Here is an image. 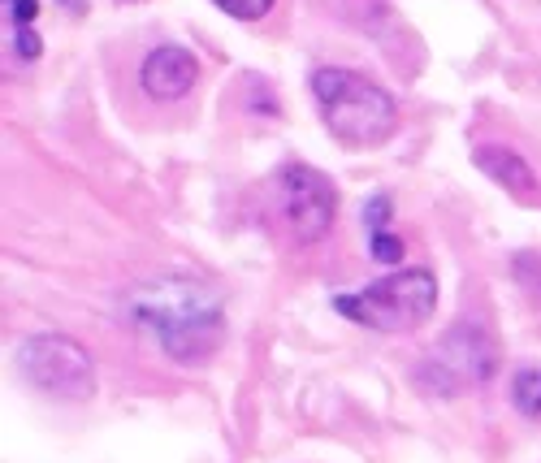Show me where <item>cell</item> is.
Returning a JSON list of instances; mask_svg holds the SVG:
<instances>
[{
  "mask_svg": "<svg viewBox=\"0 0 541 463\" xmlns=\"http://www.w3.org/2000/svg\"><path fill=\"white\" fill-rule=\"evenodd\" d=\"M126 312L178 364H204L226 338V312L204 282L156 277L126 295Z\"/></svg>",
  "mask_w": 541,
  "mask_h": 463,
  "instance_id": "6da1fadb",
  "label": "cell"
},
{
  "mask_svg": "<svg viewBox=\"0 0 541 463\" xmlns=\"http://www.w3.org/2000/svg\"><path fill=\"white\" fill-rule=\"evenodd\" d=\"M312 100L342 148H377L399 126V109H394L390 91L355 70H342V65L312 70Z\"/></svg>",
  "mask_w": 541,
  "mask_h": 463,
  "instance_id": "7a4b0ae2",
  "label": "cell"
},
{
  "mask_svg": "<svg viewBox=\"0 0 541 463\" xmlns=\"http://www.w3.org/2000/svg\"><path fill=\"white\" fill-rule=\"evenodd\" d=\"M438 308V282L429 269H399L364 290L334 295V312L377 334H412Z\"/></svg>",
  "mask_w": 541,
  "mask_h": 463,
  "instance_id": "3957f363",
  "label": "cell"
},
{
  "mask_svg": "<svg viewBox=\"0 0 541 463\" xmlns=\"http://www.w3.org/2000/svg\"><path fill=\"white\" fill-rule=\"evenodd\" d=\"M494 342L481 325H455L433 342V351L416 364V386L433 399H455L494 377Z\"/></svg>",
  "mask_w": 541,
  "mask_h": 463,
  "instance_id": "277c9868",
  "label": "cell"
},
{
  "mask_svg": "<svg viewBox=\"0 0 541 463\" xmlns=\"http://www.w3.org/2000/svg\"><path fill=\"white\" fill-rule=\"evenodd\" d=\"M13 364L35 390H44L61 403H87L96 394V364H91L87 347H78L65 334H52V329L26 334L18 351H13Z\"/></svg>",
  "mask_w": 541,
  "mask_h": 463,
  "instance_id": "5b68a950",
  "label": "cell"
},
{
  "mask_svg": "<svg viewBox=\"0 0 541 463\" xmlns=\"http://www.w3.org/2000/svg\"><path fill=\"white\" fill-rule=\"evenodd\" d=\"M273 195H277V213H282V226L290 230L299 247L321 243V238L334 230L338 217V191L321 169L303 165V161H286L273 178Z\"/></svg>",
  "mask_w": 541,
  "mask_h": 463,
  "instance_id": "8992f818",
  "label": "cell"
},
{
  "mask_svg": "<svg viewBox=\"0 0 541 463\" xmlns=\"http://www.w3.org/2000/svg\"><path fill=\"white\" fill-rule=\"evenodd\" d=\"M139 83L152 100H165V104L182 100L195 83H200V61H195V52L182 48V44H161L143 57Z\"/></svg>",
  "mask_w": 541,
  "mask_h": 463,
  "instance_id": "52a82bcc",
  "label": "cell"
},
{
  "mask_svg": "<svg viewBox=\"0 0 541 463\" xmlns=\"http://www.w3.org/2000/svg\"><path fill=\"white\" fill-rule=\"evenodd\" d=\"M477 169L485 178H494L503 191H511L516 200H537V174H533V165L524 161L520 152H511L503 148V143H481L477 148Z\"/></svg>",
  "mask_w": 541,
  "mask_h": 463,
  "instance_id": "ba28073f",
  "label": "cell"
},
{
  "mask_svg": "<svg viewBox=\"0 0 541 463\" xmlns=\"http://www.w3.org/2000/svg\"><path fill=\"white\" fill-rule=\"evenodd\" d=\"M511 403H516L520 416L541 420V368H520L511 377Z\"/></svg>",
  "mask_w": 541,
  "mask_h": 463,
  "instance_id": "9c48e42d",
  "label": "cell"
},
{
  "mask_svg": "<svg viewBox=\"0 0 541 463\" xmlns=\"http://www.w3.org/2000/svg\"><path fill=\"white\" fill-rule=\"evenodd\" d=\"M511 273H516V282L524 286V295L533 303H541V251H520L516 264H511Z\"/></svg>",
  "mask_w": 541,
  "mask_h": 463,
  "instance_id": "30bf717a",
  "label": "cell"
},
{
  "mask_svg": "<svg viewBox=\"0 0 541 463\" xmlns=\"http://www.w3.org/2000/svg\"><path fill=\"white\" fill-rule=\"evenodd\" d=\"M368 251H373L377 264H399L403 260V238L390 234V230H377V234H368Z\"/></svg>",
  "mask_w": 541,
  "mask_h": 463,
  "instance_id": "8fae6325",
  "label": "cell"
},
{
  "mask_svg": "<svg viewBox=\"0 0 541 463\" xmlns=\"http://www.w3.org/2000/svg\"><path fill=\"white\" fill-rule=\"evenodd\" d=\"M213 5L226 9L230 18H239V22H260L273 9V0H213Z\"/></svg>",
  "mask_w": 541,
  "mask_h": 463,
  "instance_id": "7c38bea8",
  "label": "cell"
},
{
  "mask_svg": "<svg viewBox=\"0 0 541 463\" xmlns=\"http://www.w3.org/2000/svg\"><path fill=\"white\" fill-rule=\"evenodd\" d=\"M9 44H13V57L18 61H35L39 52H44V39L35 35V26H18V31H9Z\"/></svg>",
  "mask_w": 541,
  "mask_h": 463,
  "instance_id": "4fadbf2b",
  "label": "cell"
},
{
  "mask_svg": "<svg viewBox=\"0 0 541 463\" xmlns=\"http://www.w3.org/2000/svg\"><path fill=\"white\" fill-rule=\"evenodd\" d=\"M364 230L368 234H377V230H390V200L386 195H373L364 208Z\"/></svg>",
  "mask_w": 541,
  "mask_h": 463,
  "instance_id": "5bb4252c",
  "label": "cell"
},
{
  "mask_svg": "<svg viewBox=\"0 0 541 463\" xmlns=\"http://www.w3.org/2000/svg\"><path fill=\"white\" fill-rule=\"evenodd\" d=\"M39 13V0H5V18H9V31H18V26H31Z\"/></svg>",
  "mask_w": 541,
  "mask_h": 463,
  "instance_id": "9a60e30c",
  "label": "cell"
},
{
  "mask_svg": "<svg viewBox=\"0 0 541 463\" xmlns=\"http://www.w3.org/2000/svg\"><path fill=\"white\" fill-rule=\"evenodd\" d=\"M61 5L70 9V13H83V9H87V0H61Z\"/></svg>",
  "mask_w": 541,
  "mask_h": 463,
  "instance_id": "2e32d148",
  "label": "cell"
}]
</instances>
